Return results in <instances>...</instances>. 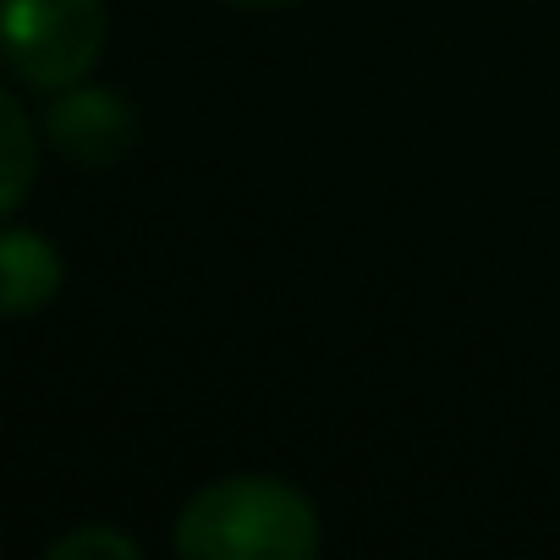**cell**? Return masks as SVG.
<instances>
[{
  "mask_svg": "<svg viewBox=\"0 0 560 560\" xmlns=\"http://www.w3.org/2000/svg\"><path fill=\"white\" fill-rule=\"evenodd\" d=\"M319 544L314 500L258 472L203 483L176 516V555L187 560H314Z\"/></svg>",
  "mask_w": 560,
  "mask_h": 560,
  "instance_id": "1",
  "label": "cell"
},
{
  "mask_svg": "<svg viewBox=\"0 0 560 560\" xmlns=\"http://www.w3.org/2000/svg\"><path fill=\"white\" fill-rule=\"evenodd\" d=\"M105 50V0H0V61L34 89H72Z\"/></svg>",
  "mask_w": 560,
  "mask_h": 560,
  "instance_id": "2",
  "label": "cell"
},
{
  "mask_svg": "<svg viewBox=\"0 0 560 560\" xmlns=\"http://www.w3.org/2000/svg\"><path fill=\"white\" fill-rule=\"evenodd\" d=\"M45 127H50L56 149L72 154L78 165H105L132 138V110L116 94H105V89H72L67 100L50 105Z\"/></svg>",
  "mask_w": 560,
  "mask_h": 560,
  "instance_id": "3",
  "label": "cell"
},
{
  "mask_svg": "<svg viewBox=\"0 0 560 560\" xmlns=\"http://www.w3.org/2000/svg\"><path fill=\"white\" fill-rule=\"evenodd\" d=\"M61 253L39 231H0V319L50 308L61 292Z\"/></svg>",
  "mask_w": 560,
  "mask_h": 560,
  "instance_id": "4",
  "label": "cell"
},
{
  "mask_svg": "<svg viewBox=\"0 0 560 560\" xmlns=\"http://www.w3.org/2000/svg\"><path fill=\"white\" fill-rule=\"evenodd\" d=\"M34 171H39V138H34V121L23 116V105L0 89V220H7L28 187H34Z\"/></svg>",
  "mask_w": 560,
  "mask_h": 560,
  "instance_id": "5",
  "label": "cell"
},
{
  "mask_svg": "<svg viewBox=\"0 0 560 560\" xmlns=\"http://www.w3.org/2000/svg\"><path fill=\"white\" fill-rule=\"evenodd\" d=\"M56 560H78V555H110V560H138V544L116 527H83V533H67L50 544Z\"/></svg>",
  "mask_w": 560,
  "mask_h": 560,
  "instance_id": "6",
  "label": "cell"
},
{
  "mask_svg": "<svg viewBox=\"0 0 560 560\" xmlns=\"http://www.w3.org/2000/svg\"><path fill=\"white\" fill-rule=\"evenodd\" d=\"M231 7H247V12H269V7H292V0H231Z\"/></svg>",
  "mask_w": 560,
  "mask_h": 560,
  "instance_id": "7",
  "label": "cell"
}]
</instances>
